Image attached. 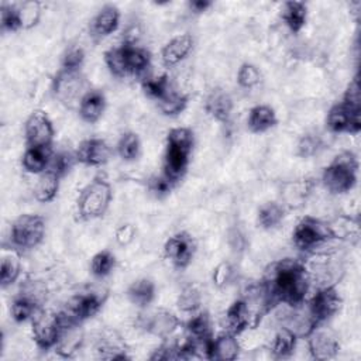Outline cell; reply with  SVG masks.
<instances>
[{
    "label": "cell",
    "instance_id": "obj_1",
    "mask_svg": "<svg viewBox=\"0 0 361 361\" xmlns=\"http://www.w3.org/2000/svg\"><path fill=\"white\" fill-rule=\"evenodd\" d=\"M310 282L305 262L290 258L272 264L262 281L272 300L288 306L303 305Z\"/></svg>",
    "mask_w": 361,
    "mask_h": 361
},
{
    "label": "cell",
    "instance_id": "obj_2",
    "mask_svg": "<svg viewBox=\"0 0 361 361\" xmlns=\"http://www.w3.org/2000/svg\"><path fill=\"white\" fill-rule=\"evenodd\" d=\"M358 159L351 151H343L323 169L322 182L324 188L334 195L350 192L357 183Z\"/></svg>",
    "mask_w": 361,
    "mask_h": 361
},
{
    "label": "cell",
    "instance_id": "obj_3",
    "mask_svg": "<svg viewBox=\"0 0 361 361\" xmlns=\"http://www.w3.org/2000/svg\"><path fill=\"white\" fill-rule=\"evenodd\" d=\"M113 199L110 183L103 178H94L79 193L76 200L78 214L82 220H93L106 213Z\"/></svg>",
    "mask_w": 361,
    "mask_h": 361
},
{
    "label": "cell",
    "instance_id": "obj_4",
    "mask_svg": "<svg viewBox=\"0 0 361 361\" xmlns=\"http://www.w3.org/2000/svg\"><path fill=\"white\" fill-rule=\"evenodd\" d=\"M331 238L333 233L330 224L312 216L299 220L292 233L293 244L303 251H312Z\"/></svg>",
    "mask_w": 361,
    "mask_h": 361
},
{
    "label": "cell",
    "instance_id": "obj_5",
    "mask_svg": "<svg viewBox=\"0 0 361 361\" xmlns=\"http://www.w3.org/2000/svg\"><path fill=\"white\" fill-rule=\"evenodd\" d=\"M45 235V220L38 214H21L11 224V243L17 248H34Z\"/></svg>",
    "mask_w": 361,
    "mask_h": 361
},
{
    "label": "cell",
    "instance_id": "obj_6",
    "mask_svg": "<svg viewBox=\"0 0 361 361\" xmlns=\"http://www.w3.org/2000/svg\"><path fill=\"white\" fill-rule=\"evenodd\" d=\"M62 326L58 313L38 310L32 317V337L41 350H51L56 345Z\"/></svg>",
    "mask_w": 361,
    "mask_h": 361
},
{
    "label": "cell",
    "instance_id": "obj_7",
    "mask_svg": "<svg viewBox=\"0 0 361 361\" xmlns=\"http://www.w3.org/2000/svg\"><path fill=\"white\" fill-rule=\"evenodd\" d=\"M137 324L141 330L159 338L171 337L179 327L178 316L166 309H155L140 314Z\"/></svg>",
    "mask_w": 361,
    "mask_h": 361
},
{
    "label": "cell",
    "instance_id": "obj_8",
    "mask_svg": "<svg viewBox=\"0 0 361 361\" xmlns=\"http://www.w3.org/2000/svg\"><path fill=\"white\" fill-rule=\"evenodd\" d=\"M83 78L80 76L79 71H66L59 69V72L52 79V92L54 96L63 104H72L78 99L83 97Z\"/></svg>",
    "mask_w": 361,
    "mask_h": 361
},
{
    "label": "cell",
    "instance_id": "obj_9",
    "mask_svg": "<svg viewBox=\"0 0 361 361\" xmlns=\"http://www.w3.org/2000/svg\"><path fill=\"white\" fill-rule=\"evenodd\" d=\"M24 133L28 147H51L54 126L42 110H35L25 120Z\"/></svg>",
    "mask_w": 361,
    "mask_h": 361
},
{
    "label": "cell",
    "instance_id": "obj_10",
    "mask_svg": "<svg viewBox=\"0 0 361 361\" xmlns=\"http://www.w3.org/2000/svg\"><path fill=\"white\" fill-rule=\"evenodd\" d=\"M326 127L331 133L357 134L361 130V111H354L343 103H337L327 113Z\"/></svg>",
    "mask_w": 361,
    "mask_h": 361
},
{
    "label": "cell",
    "instance_id": "obj_11",
    "mask_svg": "<svg viewBox=\"0 0 361 361\" xmlns=\"http://www.w3.org/2000/svg\"><path fill=\"white\" fill-rule=\"evenodd\" d=\"M340 306L341 298L334 286L319 288L307 303V307L317 320V323H322L334 316L338 312Z\"/></svg>",
    "mask_w": 361,
    "mask_h": 361
},
{
    "label": "cell",
    "instance_id": "obj_12",
    "mask_svg": "<svg viewBox=\"0 0 361 361\" xmlns=\"http://www.w3.org/2000/svg\"><path fill=\"white\" fill-rule=\"evenodd\" d=\"M195 248L196 245L193 238L185 231L176 233L175 235L169 237L164 244L165 257L171 259V262L178 268H186L190 264Z\"/></svg>",
    "mask_w": 361,
    "mask_h": 361
},
{
    "label": "cell",
    "instance_id": "obj_13",
    "mask_svg": "<svg viewBox=\"0 0 361 361\" xmlns=\"http://www.w3.org/2000/svg\"><path fill=\"white\" fill-rule=\"evenodd\" d=\"M192 148L166 142L164 157V175L171 182H178L186 172L189 165V154Z\"/></svg>",
    "mask_w": 361,
    "mask_h": 361
},
{
    "label": "cell",
    "instance_id": "obj_14",
    "mask_svg": "<svg viewBox=\"0 0 361 361\" xmlns=\"http://www.w3.org/2000/svg\"><path fill=\"white\" fill-rule=\"evenodd\" d=\"M290 310L282 319V327L290 330L298 338L307 337L317 326V320L309 310V307H303L302 305L289 306Z\"/></svg>",
    "mask_w": 361,
    "mask_h": 361
},
{
    "label": "cell",
    "instance_id": "obj_15",
    "mask_svg": "<svg viewBox=\"0 0 361 361\" xmlns=\"http://www.w3.org/2000/svg\"><path fill=\"white\" fill-rule=\"evenodd\" d=\"M75 157L80 164L97 166L106 164L110 159L111 148L102 138H87L79 144Z\"/></svg>",
    "mask_w": 361,
    "mask_h": 361
},
{
    "label": "cell",
    "instance_id": "obj_16",
    "mask_svg": "<svg viewBox=\"0 0 361 361\" xmlns=\"http://www.w3.org/2000/svg\"><path fill=\"white\" fill-rule=\"evenodd\" d=\"M309 353L314 360H330L334 358L340 350L338 340L334 334L317 327L306 337Z\"/></svg>",
    "mask_w": 361,
    "mask_h": 361
},
{
    "label": "cell",
    "instance_id": "obj_17",
    "mask_svg": "<svg viewBox=\"0 0 361 361\" xmlns=\"http://www.w3.org/2000/svg\"><path fill=\"white\" fill-rule=\"evenodd\" d=\"M120 23V11L113 4L103 6L90 21V32L96 38H103L113 34Z\"/></svg>",
    "mask_w": 361,
    "mask_h": 361
},
{
    "label": "cell",
    "instance_id": "obj_18",
    "mask_svg": "<svg viewBox=\"0 0 361 361\" xmlns=\"http://www.w3.org/2000/svg\"><path fill=\"white\" fill-rule=\"evenodd\" d=\"M206 111L217 121L227 123L233 111V99L221 87H214L206 97Z\"/></svg>",
    "mask_w": 361,
    "mask_h": 361
},
{
    "label": "cell",
    "instance_id": "obj_19",
    "mask_svg": "<svg viewBox=\"0 0 361 361\" xmlns=\"http://www.w3.org/2000/svg\"><path fill=\"white\" fill-rule=\"evenodd\" d=\"M226 326L230 333L238 336L248 327H255L251 312L248 309V305L245 300L237 299L230 305V307L226 312Z\"/></svg>",
    "mask_w": 361,
    "mask_h": 361
},
{
    "label": "cell",
    "instance_id": "obj_20",
    "mask_svg": "<svg viewBox=\"0 0 361 361\" xmlns=\"http://www.w3.org/2000/svg\"><path fill=\"white\" fill-rule=\"evenodd\" d=\"M193 47V38L190 34H179L171 38L161 51L162 62L166 66H172L183 61Z\"/></svg>",
    "mask_w": 361,
    "mask_h": 361
},
{
    "label": "cell",
    "instance_id": "obj_21",
    "mask_svg": "<svg viewBox=\"0 0 361 361\" xmlns=\"http://www.w3.org/2000/svg\"><path fill=\"white\" fill-rule=\"evenodd\" d=\"M83 337L85 334H83V330L80 329V324L62 327L58 343L54 347V350L58 355L63 358H72L82 347Z\"/></svg>",
    "mask_w": 361,
    "mask_h": 361
},
{
    "label": "cell",
    "instance_id": "obj_22",
    "mask_svg": "<svg viewBox=\"0 0 361 361\" xmlns=\"http://www.w3.org/2000/svg\"><path fill=\"white\" fill-rule=\"evenodd\" d=\"M240 344L237 341V336L227 331L216 338H212V345L209 351V360L219 361H231L238 357Z\"/></svg>",
    "mask_w": 361,
    "mask_h": 361
},
{
    "label": "cell",
    "instance_id": "obj_23",
    "mask_svg": "<svg viewBox=\"0 0 361 361\" xmlns=\"http://www.w3.org/2000/svg\"><path fill=\"white\" fill-rule=\"evenodd\" d=\"M106 109V97L100 90H86L79 102V114L87 123H96Z\"/></svg>",
    "mask_w": 361,
    "mask_h": 361
},
{
    "label": "cell",
    "instance_id": "obj_24",
    "mask_svg": "<svg viewBox=\"0 0 361 361\" xmlns=\"http://www.w3.org/2000/svg\"><path fill=\"white\" fill-rule=\"evenodd\" d=\"M21 272V255L17 248L1 250V265H0V283L1 288H7L14 283Z\"/></svg>",
    "mask_w": 361,
    "mask_h": 361
},
{
    "label": "cell",
    "instance_id": "obj_25",
    "mask_svg": "<svg viewBox=\"0 0 361 361\" xmlns=\"http://www.w3.org/2000/svg\"><path fill=\"white\" fill-rule=\"evenodd\" d=\"M278 123L276 113L271 106L267 104H258L254 106L247 118V127L252 133H264L272 127H275Z\"/></svg>",
    "mask_w": 361,
    "mask_h": 361
},
{
    "label": "cell",
    "instance_id": "obj_26",
    "mask_svg": "<svg viewBox=\"0 0 361 361\" xmlns=\"http://www.w3.org/2000/svg\"><path fill=\"white\" fill-rule=\"evenodd\" d=\"M52 158L51 147H28L23 154V168L30 173H42L48 169Z\"/></svg>",
    "mask_w": 361,
    "mask_h": 361
},
{
    "label": "cell",
    "instance_id": "obj_27",
    "mask_svg": "<svg viewBox=\"0 0 361 361\" xmlns=\"http://www.w3.org/2000/svg\"><path fill=\"white\" fill-rule=\"evenodd\" d=\"M126 65L128 75H140L144 73L151 63V55L145 48L134 45V42L123 44Z\"/></svg>",
    "mask_w": 361,
    "mask_h": 361
},
{
    "label": "cell",
    "instance_id": "obj_28",
    "mask_svg": "<svg viewBox=\"0 0 361 361\" xmlns=\"http://www.w3.org/2000/svg\"><path fill=\"white\" fill-rule=\"evenodd\" d=\"M59 179L61 176L54 169H45L42 173H39L38 180L34 186V197L41 203H48L54 200L59 189Z\"/></svg>",
    "mask_w": 361,
    "mask_h": 361
},
{
    "label": "cell",
    "instance_id": "obj_29",
    "mask_svg": "<svg viewBox=\"0 0 361 361\" xmlns=\"http://www.w3.org/2000/svg\"><path fill=\"white\" fill-rule=\"evenodd\" d=\"M41 306V300L34 298L32 295L27 293V292H21L11 303L10 312H11V317L14 319V322L17 323H23L28 319H32Z\"/></svg>",
    "mask_w": 361,
    "mask_h": 361
},
{
    "label": "cell",
    "instance_id": "obj_30",
    "mask_svg": "<svg viewBox=\"0 0 361 361\" xmlns=\"http://www.w3.org/2000/svg\"><path fill=\"white\" fill-rule=\"evenodd\" d=\"M307 18V7L303 1H286L282 8V20L292 32H299Z\"/></svg>",
    "mask_w": 361,
    "mask_h": 361
},
{
    "label": "cell",
    "instance_id": "obj_31",
    "mask_svg": "<svg viewBox=\"0 0 361 361\" xmlns=\"http://www.w3.org/2000/svg\"><path fill=\"white\" fill-rule=\"evenodd\" d=\"M127 296L133 305L147 307L155 298V285L147 278L137 279L128 286Z\"/></svg>",
    "mask_w": 361,
    "mask_h": 361
},
{
    "label": "cell",
    "instance_id": "obj_32",
    "mask_svg": "<svg viewBox=\"0 0 361 361\" xmlns=\"http://www.w3.org/2000/svg\"><path fill=\"white\" fill-rule=\"evenodd\" d=\"M312 190V182L307 179H299L289 182L283 186L282 197L289 207H299L305 203Z\"/></svg>",
    "mask_w": 361,
    "mask_h": 361
},
{
    "label": "cell",
    "instance_id": "obj_33",
    "mask_svg": "<svg viewBox=\"0 0 361 361\" xmlns=\"http://www.w3.org/2000/svg\"><path fill=\"white\" fill-rule=\"evenodd\" d=\"M296 340L298 337L290 330L281 327L276 331L274 341L271 344V353L274 354L275 358H286L293 353L296 347Z\"/></svg>",
    "mask_w": 361,
    "mask_h": 361
},
{
    "label": "cell",
    "instance_id": "obj_34",
    "mask_svg": "<svg viewBox=\"0 0 361 361\" xmlns=\"http://www.w3.org/2000/svg\"><path fill=\"white\" fill-rule=\"evenodd\" d=\"M283 214H285V209L282 204L276 202H267L258 210V216H257L258 224L264 230H271L282 221Z\"/></svg>",
    "mask_w": 361,
    "mask_h": 361
},
{
    "label": "cell",
    "instance_id": "obj_35",
    "mask_svg": "<svg viewBox=\"0 0 361 361\" xmlns=\"http://www.w3.org/2000/svg\"><path fill=\"white\" fill-rule=\"evenodd\" d=\"M188 106V96L182 92L172 89L161 100H158V107L165 116H178Z\"/></svg>",
    "mask_w": 361,
    "mask_h": 361
},
{
    "label": "cell",
    "instance_id": "obj_36",
    "mask_svg": "<svg viewBox=\"0 0 361 361\" xmlns=\"http://www.w3.org/2000/svg\"><path fill=\"white\" fill-rule=\"evenodd\" d=\"M144 93L154 99V100H161L165 94H168L173 87L171 85V80L166 75H161L157 78H145L141 83Z\"/></svg>",
    "mask_w": 361,
    "mask_h": 361
},
{
    "label": "cell",
    "instance_id": "obj_37",
    "mask_svg": "<svg viewBox=\"0 0 361 361\" xmlns=\"http://www.w3.org/2000/svg\"><path fill=\"white\" fill-rule=\"evenodd\" d=\"M114 267H116V257L109 250L99 251L90 259V272L96 278H104L110 275Z\"/></svg>",
    "mask_w": 361,
    "mask_h": 361
},
{
    "label": "cell",
    "instance_id": "obj_38",
    "mask_svg": "<svg viewBox=\"0 0 361 361\" xmlns=\"http://www.w3.org/2000/svg\"><path fill=\"white\" fill-rule=\"evenodd\" d=\"M16 7H17V14H18L23 30L32 28L38 24L41 18V4L38 1L28 0V1H23Z\"/></svg>",
    "mask_w": 361,
    "mask_h": 361
},
{
    "label": "cell",
    "instance_id": "obj_39",
    "mask_svg": "<svg viewBox=\"0 0 361 361\" xmlns=\"http://www.w3.org/2000/svg\"><path fill=\"white\" fill-rule=\"evenodd\" d=\"M140 138L133 131L124 133L117 142V152L124 161H134L140 155Z\"/></svg>",
    "mask_w": 361,
    "mask_h": 361
},
{
    "label": "cell",
    "instance_id": "obj_40",
    "mask_svg": "<svg viewBox=\"0 0 361 361\" xmlns=\"http://www.w3.org/2000/svg\"><path fill=\"white\" fill-rule=\"evenodd\" d=\"M104 62H106L109 71L111 72V75H114L117 78H124L128 75L123 45L107 49L104 52Z\"/></svg>",
    "mask_w": 361,
    "mask_h": 361
},
{
    "label": "cell",
    "instance_id": "obj_41",
    "mask_svg": "<svg viewBox=\"0 0 361 361\" xmlns=\"http://www.w3.org/2000/svg\"><path fill=\"white\" fill-rule=\"evenodd\" d=\"M186 330L190 337L204 338L212 337V324L207 312H200L192 316L186 323Z\"/></svg>",
    "mask_w": 361,
    "mask_h": 361
},
{
    "label": "cell",
    "instance_id": "obj_42",
    "mask_svg": "<svg viewBox=\"0 0 361 361\" xmlns=\"http://www.w3.org/2000/svg\"><path fill=\"white\" fill-rule=\"evenodd\" d=\"M200 303H202V295L195 285L185 286L178 296V307L182 312L193 313L200 307Z\"/></svg>",
    "mask_w": 361,
    "mask_h": 361
},
{
    "label": "cell",
    "instance_id": "obj_43",
    "mask_svg": "<svg viewBox=\"0 0 361 361\" xmlns=\"http://www.w3.org/2000/svg\"><path fill=\"white\" fill-rule=\"evenodd\" d=\"M259 80H261V73L254 63H250V62L241 63L237 72V83L241 87H245V89L254 87L255 85L259 83Z\"/></svg>",
    "mask_w": 361,
    "mask_h": 361
},
{
    "label": "cell",
    "instance_id": "obj_44",
    "mask_svg": "<svg viewBox=\"0 0 361 361\" xmlns=\"http://www.w3.org/2000/svg\"><path fill=\"white\" fill-rule=\"evenodd\" d=\"M322 140L314 134H305L300 137L296 145V154L302 158H310L322 149Z\"/></svg>",
    "mask_w": 361,
    "mask_h": 361
},
{
    "label": "cell",
    "instance_id": "obj_45",
    "mask_svg": "<svg viewBox=\"0 0 361 361\" xmlns=\"http://www.w3.org/2000/svg\"><path fill=\"white\" fill-rule=\"evenodd\" d=\"M85 61V51L79 45H71L62 55V69L66 71H79Z\"/></svg>",
    "mask_w": 361,
    "mask_h": 361
},
{
    "label": "cell",
    "instance_id": "obj_46",
    "mask_svg": "<svg viewBox=\"0 0 361 361\" xmlns=\"http://www.w3.org/2000/svg\"><path fill=\"white\" fill-rule=\"evenodd\" d=\"M341 103L354 110V111H361V90H360V80L358 76H355L347 86Z\"/></svg>",
    "mask_w": 361,
    "mask_h": 361
},
{
    "label": "cell",
    "instance_id": "obj_47",
    "mask_svg": "<svg viewBox=\"0 0 361 361\" xmlns=\"http://www.w3.org/2000/svg\"><path fill=\"white\" fill-rule=\"evenodd\" d=\"M21 28L20 18L17 14V7L13 4H1V30L7 32H14Z\"/></svg>",
    "mask_w": 361,
    "mask_h": 361
},
{
    "label": "cell",
    "instance_id": "obj_48",
    "mask_svg": "<svg viewBox=\"0 0 361 361\" xmlns=\"http://www.w3.org/2000/svg\"><path fill=\"white\" fill-rule=\"evenodd\" d=\"M75 161H76L75 154L62 151V152H58V154L52 155L48 168L54 169V171L62 178L65 173H68V172L71 171V168H72V165H73Z\"/></svg>",
    "mask_w": 361,
    "mask_h": 361
},
{
    "label": "cell",
    "instance_id": "obj_49",
    "mask_svg": "<svg viewBox=\"0 0 361 361\" xmlns=\"http://www.w3.org/2000/svg\"><path fill=\"white\" fill-rule=\"evenodd\" d=\"M166 142L192 148L193 147V131L188 127L171 128L166 134Z\"/></svg>",
    "mask_w": 361,
    "mask_h": 361
},
{
    "label": "cell",
    "instance_id": "obj_50",
    "mask_svg": "<svg viewBox=\"0 0 361 361\" xmlns=\"http://www.w3.org/2000/svg\"><path fill=\"white\" fill-rule=\"evenodd\" d=\"M231 276H233V267H231V264L227 262V261H223L219 265H216V268L213 269L212 281H213L214 286L223 288V286H226L231 281Z\"/></svg>",
    "mask_w": 361,
    "mask_h": 361
},
{
    "label": "cell",
    "instance_id": "obj_51",
    "mask_svg": "<svg viewBox=\"0 0 361 361\" xmlns=\"http://www.w3.org/2000/svg\"><path fill=\"white\" fill-rule=\"evenodd\" d=\"M172 186H173V182H171L165 175L154 176L152 179H149V183H148L149 190L158 197H162V196L168 195L171 192Z\"/></svg>",
    "mask_w": 361,
    "mask_h": 361
},
{
    "label": "cell",
    "instance_id": "obj_52",
    "mask_svg": "<svg viewBox=\"0 0 361 361\" xmlns=\"http://www.w3.org/2000/svg\"><path fill=\"white\" fill-rule=\"evenodd\" d=\"M135 237V228L133 224L130 223H126V224H121L117 230H116V241L120 244V245H127L130 244Z\"/></svg>",
    "mask_w": 361,
    "mask_h": 361
},
{
    "label": "cell",
    "instance_id": "obj_53",
    "mask_svg": "<svg viewBox=\"0 0 361 361\" xmlns=\"http://www.w3.org/2000/svg\"><path fill=\"white\" fill-rule=\"evenodd\" d=\"M188 6L193 13H203L207 8H210L213 6V3L209 0H192L188 3Z\"/></svg>",
    "mask_w": 361,
    "mask_h": 361
}]
</instances>
